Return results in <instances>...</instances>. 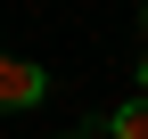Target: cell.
Listing matches in <instances>:
<instances>
[{
    "label": "cell",
    "instance_id": "1",
    "mask_svg": "<svg viewBox=\"0 0 148 139\" xmlns=\"http://www.w3.org/2000/svg\"><path fill=\"white\" fill-rule=\"evenodd\" d=\"M41 98H49V74L16 49H0V107H41Z\"/></svg>",
    "mask_w": 148,
    "mask_h": 139
},
{
    "label": "cell",
    "instance_id": "2",
    "mask_svg": "<svg viewBox=\"0 0 148 139\" xmlns=\"http://www.w3.org/2000/svg\"><path fill=\"white\" fill-rule=\"evenodd\" d=\"M107 131H115V139H148V90H140V98H123V107L107 115Z\"/></svg>",
    "mask_w": 148,
    "mask_h": 139
}]
</instances>
